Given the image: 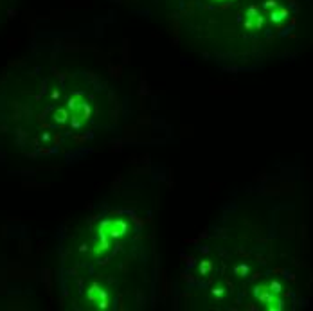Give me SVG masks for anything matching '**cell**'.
I'll use <instances>...</instances> for the list:
<instances>
[{
    "label": "cell",
    "instance_id": "6da1fadb",
    "mask_svg": "<svg viewBox=\"0 0 313 311\" xmlns=\"http://www.w3.org/2000/svg\"><path fill=\"white\" fill-rule=\"evenodd\" d=\"M245 25H247V29H259L261 25H263V17H261L259 13L256 11L254 7H250V11H248V15H247V22H245Z\"/></svg>",
    "mask_w": 313,
    "mask_h": 311
},
{
    "label": "cell",
    "instance_id": "7a4b0ae2",
    "mask_svg": "<svg viewBox=\"0 0 313 311\" xmlns=\"http://www.w3.org/2000/svg\"><path fill=\"white\" fill-rule=\"evenodd\" d=\"M274 9H276V11L270 13V20H272L274 24H281V22H284L286 17H288L286 9H283V7H279V6H276Z\"/></svg>",
    "mask_w": 313,
    "mask_h": 311
},
{
    "label": "cell",
    "instance_id": "3957f363",
    "mask_svg": "<svg viewBox=\"0 0 313 311\" xmlns=\"http://www.w3.org/2000/svg\"><path fill=\"white\" fill-rule=\"evenodd\" d=\"M236 272H238V274H247L248 268H247V266H243V264H241V266H238V268H236Z\"/></svg>",
    "mask_w": 313,
    "mask_h": 311
}]
</instances>
